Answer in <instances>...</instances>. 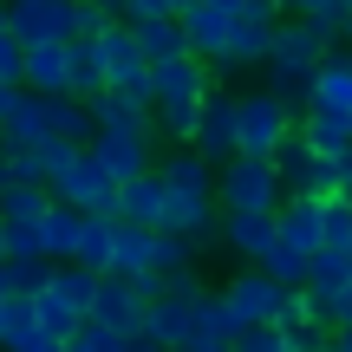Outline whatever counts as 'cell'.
<instances>
[{
	"mask_svg": "<svg viewBox=\"0 0 352 352\" xmlns=\"http://www.w3.org/2000/svg\"><path fill=\"white\" fill-rule=\"evenodd\" d=\"M333 52V39L320 33L307 13H280V33H274V46H267V85L274 91H287L294 104H307V85H314V72H320V59Z\"/></svg>",
	"mask_w": 352,
	"mask_h": 352,
	"instance_id": "obj_1",
	"label": "cell"
},
{
	"mask_svg": "<svg viewBox=\"0 0 352 352\" xmlns=\"http://www.w3.org/2000/svg\"><path fill=\"white\" fill-rule=\"evenodd\" d=\"M215 202H222V209H280V202H287L280 157L235 151L228 164H215Z\"/></svg>",
	"mask_w": 352,
	"mask_h": 352,
	"instance_id": "obj_2",
	"label": "cell"
},
{
	"mask_svg": "<svg viewBox=\"0 0 352 352\" xmlns=\"http://www.w3.org/2000/svg\"><path fill=\"white\" fill-rule=\"evenodd\" d=\"M294 131H300V104H294L287 91L261 85V91H248V98H241V151L274 157Z\"/></svg>",
	"mask_w": 352,
	"mask_h": 352,
	"instance_id": "obj_3",
	"label": "cell"
},
{
	"mask_svg": "<svg viewBox=\"0 0 352 352\" xmlns=\"http://www.w3.org/2000/svg\"><path fill=\"white\" fill-rule=\"evenodd\" d=\"M280 33V0H248V7L235 13V26H228V46L215 52V72H248V65L267 59V46H274Z\"/></svg>",
	"mask_w": 352,
	"mask_h": 352,
	"instance_id": "obj_4",
	"label": "cell"
},
{
	"mask_svg": "<svg viewBox=\"0 0 352 352\" xmlns=\"http://www.w3.org/2000/svg\"><path fill=\"white\" fill-rule=\"evenodd\" d=\"M280 176H287V189H314V196H333L346 176V151H320L307 131H294L287 144H280Z\"/></svg>",
	"mask_w": 352,
	"mask_h": 352,
	"instance_id": "obj_5",
	"label": "cell"
},
{
	"mask_svg": "<svg viewBox=\"0 0 352 352\" xmlns=\"http://www.w3.org/2000/svg\"><path fill=\"white\" fill-rule=\"evenodd\" d=\"M151 138H157V124H98L91 131V151H98V164L124 183V176H138V170H157V157H151Z\"/></svg>",
	"mask_w": 352,
	"mask_h": 352,
	"instance_id": "obj_6",
	"label": "cell"
},
{
	"mask_svg": "<svg viewBox=\"0 0 352 352\" xmlns=\"http://www.w3.org/2000/svg\"><path fill=\"white\" fill-rule=\"evenodd\" d=\"M157 228H176V235H189L196 248H209V241H222V202L196 196V189H170Z\"/></svg>",
	"mask_w": 352,
	"mask_h": 352,
	"instance_id": "obj_7",
	"label": "cell"
},
{
	"mask_svg": "<svg viewBox=\"0 0 352 352\" xmlns=\"http://www.w3.org/2000/svg\"><path fill=\"white\" fill-rule=\"evenodd\" d=\"M280 241V209H222V248L235 261H261Z\"/></svg>",
	"mask_w": 352,
	"mask_h": 352,
	"instance_id": "obj_8",
	"label": "cell"
},
{
	"mask_svg": "<svg viewBox=\"0 0 352 352\" xmlns=\"http://www.w3.org/2000/svg\"><path fill=\"white\" fill-rule=\"evenodd\" d=\"M235 346H241V314H235V300H228V294H202L183 352H235Z\"/></svg>",
	"mask_w": 352,
	"mask_h": 352,
	"instance_id": "obj_9",
	"label": "cell"
},
{
	"mask_svg": "<svg viewBox=\"0 0 352 352\" xmlns=\"http://www.w3.org/2000/svg\"><path fill=\"white\" fill-rule=\"evenodd\" d=\"M196 151H202V157H215V164H228V157L241 151V98H235V91H209V98H202Z\"/></svg>",
	"mask_w": 352,
	"mask_h": 352,
	"instance_id": "obj_10",
	"label": "cell"
},
{
	"mask_svg": "<svg viewBox=\"0 0 352 352\" xmlns=\"http://www.w3.org/2000/svg\"><path fill=\"white\" fill-rule=\"evenodd\" d=\"M196 300L202 294H164V300H151V314H144V352H183Z\"/></svg>",
	"mask_w": 352,
	"mask_h": 352,
	"instance_id": "obj_11",
	"label": "cell"
},
{
	"mask_svg": "<svg viewBox=\"0 0 352 352\" xmlns=\"http://www.w3.org/2000/svg\"><path fill=\"white\" fill-rule=\"evenodd\" d=\"M307 104H314V111H346L352 118V46L333 39V52L320 59L314 85H307ZM307 104H300V111H307Z\"/></svg>",
	"mask_w": 352,
	"mask_h": 352,
	"instance_id": "obj_12",
	"label": "cell"
},
{
	"mask_svg": "<svg viewBox=\"0 0 352 352\" xmlns=\"http://www.w3.org/2000/svg\"><path fill=\"white\" fill-rule=\"evenodd\" d=\"M7 26L33 39H72V0H7Z\"/></svg>",
	"mask_w": 352,
	"mask_h": 352,
	"instance_id": "obj_13",
	"label": "cell"
},
{
	"mask_svg": "<svg viewBox=\"0 0 352 352\" xmlns=\"http://www.w3.org/2000/svg\"><path fill=\"white\" fill-rule=\"evenodd\" d=\"M215 85L209 52H176V59H157V104L164 98H202Z\"/></svg>",
	"mask_w": 352,
	"mask_h": 352,
	"instance_id": "obj_14",
	"label": "cell"
},
{
	"mask_svg": "<svg viewBox=\"0 0 352 352\" xmlns=\"http://www.w3.org/2000/svg\"><path fill=\"white\" fill-rule=\"evenodd\" d=\"M52 138V118H46V91L26 85L20 104H13V118L0 124V151H39V144Z\"/></svg>",
	"mask_w": 352,
	"mask_h": 352,
	"instance_id": "obj_15",
	"label": "cell"
},
{
	"mask_svg": "<svg viewBox=\"0 0 352 352\" xmlns=\"http://www.w3.org/2000/svg\"><path fill=\"white\" fill-rule=\"evenodd\" d=\"M26 85L33 91H72V39H33L26 46Z\"/></svg>",
	"mask_w": 352,
	"mask_h": 352,
	"instance_id": "obj_16",
	"label": "cell"
},
{
	"mask_svg": "<svg viewBox=\"0 0 352 352\" xmlns=\"http://www.w3.org/2000/svg\"><path fill=\"white\" fill-rule=\"evenodd\" d=\"M0 346H13V352H65V346L52 340L46 327H39V314H33V294H13L7 320H0Z\"/></svg>",
	"mask_w": 352,
	"mask_h": 352,
	"instance_id": "obj_17",
	"label": "cell"
},
{
	"mask_svg": "<svg viewBox=\"0 0 352 352\" xmlns=\"http://www.w3.org/2000/svg\"><path fill=\"white\" fill-rule=\"evenodd\" d=\"M164 196H170L164 170H138V176H124V183H118V215H131V222H151V228H157Z\"/></svg>",
	"mask_w": 352,
	"mask_h": 352,
	"instance_id": "obj_18",
	"label": "cell"
},
{
	"mask_svg": "<svg viewBox=\"0 0 352 352\" xmlns=\"http://www.w3.org/2000/svg\"><path fill=\"white\" fill-rule=\"evenodd\" d=\"M170 189H196V196H215V157H202L196 144H176L170 157H157Z\"/></svg>",
	"mask_w": 352,
	"mask_h": 352,
	"instance_id": "obj_19",
	"label": "cell"
},
{
	"mask_svg": "<svg viewBox=\"0 0 352 352\" xmlns=\"http://www.w3.org/2000/svg\"><path fill=\"white\" fill-rule=\"evenodd\" d=\"M157 254V228L151 222H131V215H118V248H111V274H144Z\"/></svg>",
	"mask_w": 352,
	"mask_h": 352,
	"instance_id": "obj_20",
	"label": "cell"
},
{
	"mask_svg": "<svg viewBox=\"0 0 352 352\" xmlns=\"http://www.w3.org/2000/svg\"><path fill=\"white\" fill-rule=\"evenodd\" d=\"M183 26H189V46L215 59V52L228 46V26H235V13L215 7V0H196V7H183Z\"/></svg>",
	"mask_w": 352,
	"mask_h": 352,
	"instance_id": "obj_21",
	"label": "cell"
},
{
	"mask_svg": "<svg viewBox=\"0 0 352 352\" xmlns=\"http://www.w3.org/2000/svg\"><path fill=\"white\" fill-rule=\"evenodd\" d=\"M78 228H85V209L65 202V196H52V209H46V254L52 261H72L78 254Z\"/></svg>",
	"mask_w": 352,
	"mask_h": 352,
	"instance_id": "obj_22",
	"label": "cell"
},
{
	"mask_svg": "<svg viewBox=\"0 0 352 352\" xmlns=\"http://www.w3.org/2000/svg\"><path fill=\"white\" fill-rule=\"evenodd\" d=\"M33 314H39V327H46V333H52L59 346H72V327L85 320V307H72V300H65V294H59V287L46 280V287L33 294Z\"/></svg>",
	"mask_w": 352,
	"mask_h": 352,
	"instance_id": "obj_23",
	"label": "cell"
},
{
	"mask_svg": "<svg viewBox=\"0 0 352 352\" xmlns=\"http://www.w3.org/2000/svg\"><path fill=\"white\" fill-rule=\"evenodd\" d=\"M215 91V85H209ZM202 91V98H209ZM202 98H164L157 104V131H164L170 144H196V131H202Z\"/></svg>",
	"mask_w": 352,
	"mask_h": 352,
	"instance_id": "obj_24",
	"label": "cell"
},
{
	"mask_svg": "<svg viewBox=\"0 0 352 352\" xmlns=\"http://www.w3.org/2000/svg\"><path fill=\"white\" fill-rule=\"evenodd\" d=\"M98 280H104V267H85V261H52V287H59L72 307H85V314H91V300H98Z\"/></svg>",
	"mask_w": 352,
	"mask_h": 352,
	"instance_id": "obj_25",
	"label": "cell"
},
{
	"mask_svg": "<svg viewBox=\"0 0 352 352\" xmlns=\"http://www.w3.org/2000/svg\"><path fill=\"white\" fill-rule=\"evenodd\" d=\"M346 280H352V248H340V241H327V248L314 254V274H307V287H314V294H327V300H333V294H340Z\"/></svg>",
	"mask_w": 352,
	"mask_h": 352,
	"instance_id": "obj_26",
	"label": "cell"
},
{
	"mask_svg": "<svg viewBox=\"0 0 352 352\" xmlns=\"http://www.w3.org/2000/svg\"><path fill=\"white\" fill-rule=\"evenodd\" d=\"M261 267H267L274 280H287V287H307V274H314V254H307L300 241H287V235H280L274 248L261 254Z\"/></svg>",
	"mask_w": 352,
	"mask_h": 352,
	"instance_id": "obj_27",
	"label": "cell"
},
{
	"mask_svg": "<svg viewBox=\"0 0 352 352\" xmlns=\"http://www.w3.org/2000/svg\"><path fill=\"white\" fill-rule=\"evenodd\" d=\"M300 131L320 144V151H352V118L346 111H314V104H307V111H300Z\"/></svg>",
	"mask_w": 352,
	"mask_h": 352,
	"instance_id": "obj_28",
	"label": "cell"
},
{
	"mask_svg": "<svg viewBox=\"0 0 352 352\" xmlns=\"http://www.w3.org/2000/svg\"><path fill=\"white\" fill-rule=\"evenodd\" d=\"M65 352H131V333L124 327H111V320H78V327H72V346H65Z\"/></svg>",
	"mask_w": 352,
	"mask_h": 352,
	"instance_id": "obj_29",
	"label": "cell"
},
{
	"mask_svg": "<svg viewBox=\"0 0 352 352\" xmlns=\"http://www.w3.org/2000/svg\"><path fill=\"white\" fill-rule=\"evenodd\" d=\"M72 91H78V98H98V91H104V52H98V39H72Z\"/></svg>",
	"mask_w": 352,
	"mask_h": 352,
	"instance_id": "obj_30",
	"label": "cell"
},
{
	"mask_svg": "<svg viewBox=\"0 0 352 352\" xmlns=\"http://www.w3.org/2000/svg\"><path fill=\"white\" fill-rule=\"evenodd\" d=\"M111 20H124V13H111V7H98V0H72V39H98Z\"/></svg>",
	"mask_w": 352,
	"mask_h": 352,
	"instance_id": "obj_31",
	"label": "cell"
},
{
	"mask_svg": "<svg viewBox=\"0 0 352 352\" xmlns=\"http://www.w3.org/2000/svg\"><path fill=\"white\" fill-rule=\"evenodd\" d=\"M307 20H314L327 39H346V26H352V0H314V7H307Z\"/></svg>",
	"mask_w": 352,
	"mask_h": 352,
	"instance_id": "obj_32",
	"label": "cell"
},
{
	"mask_svg": "<svg viewBox=\"0 0 352 352\" xmlns=\"http://www.w3.org/2000/svg\"><path fill=\"white\" fill-rule=\"evenodd\" d=\"M0 78H20L26 85V39L13 26H0Z\"/></svg>",
	"mask_w": 352,
	"mask_h": 352,
	"instance_id": "obj_33",
	"label": "cell"
},
{
	"mask_svg": "<svg viewBox=\"0 0 352 352\" xmlns=\"http://www.w3.org/2000/svg\"><path fill=\"white\" fill-rule=\"evenodd\" d=\"M164 13H176V0H131L124 20H164Z\"/></svg>",
	"mask_w": 352,
	"mask_h": 352,
	"instance_id": "obj_34",
	"label": "cell"
},
{
	"mask_svg": "<svg viewBox=\"0 0 352 352\" xmlns=\"http://www.w3.org/2000/svg\"><path fill=\"white\" fill-rule=\"evenodd\" d=\"M20 78H0V124H7V118H13V104H20Z\"/></svg>",
	"mask_w": 352,
	"mask_h": 352,
	"instance_id": "obj_35",
	"label": "cell"
},
{
	"mask_svg": "<svg viewBox=\"0 0 352 352\" xmlns=\"http://www.w3.org/2000/svg\"><path fill=\"white\" fill-rule=\"evenodd\" d=\"M340 196L352 202V151H346V176H340Z\"/></svg>",
	"mask_w": 352,
	"mask_h": 352,
	"instance_id": "obj_36",
	"label": "cell"
},
{
	"mask_svg": "<svg viewBox=\"0 0 352 352\" xmlns=\"http://www.w3.org/2000/svg\"><path fill=\"white\" fill-rule=\"evenodd\" d=\"M280 7H287V13H307V7H314V0H280Z\"/></svg>",
	"mask_w": 352,
	"mask_h": 352,
	"instance_id": "obj_37",
	"label": "cell"
},
{
	"mask_svg": "<svg viewBox=\"0 0 352 352\" xmlns=\"http://www.w3.org/2000/svg\"><path fill=\"white\" fill-rule=\"evenodd\" d=\"M98 7H111V13H124V7H131V0H98Z\"/></svg>",
	"mask_w": 352,
	"mask_h": 352,
	"instance_id": "obj_38",
	"label": "cell"
},
{
	"mask_svg": "<svg viewBox=\"0 0 352 352\" xmlns=\"http://www.w3.org/2000/svg\"><path fill=\"white\" fill-rule=\"evenodd\" d=\"M183 7H196V0H176V13H183Z\"/></svg>",
	"mask_w": 352,
	"mask_h": 352,
	"instance_id": "obj_39",
	"label": "cell"
},
{
	"mask_svg": "<svg viewBox=\"0 0 352 352\" xmlns=\"http://www.w3.org/2000/svg\"><path fill=\"white\" fill-rule=\"evenodd\" d=\"M346 46H352V26H346Z\"/></svg>",
	"mask_w": 352,
	"mask_h": 352,
	"instance_id": "obj_40",
	"label": "cell"
}]
</instances>
